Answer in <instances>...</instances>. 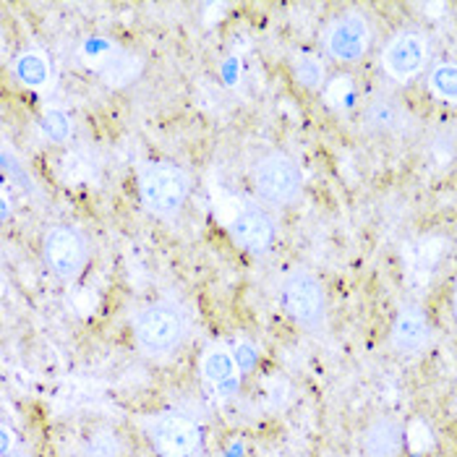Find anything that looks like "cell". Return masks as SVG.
Returning a JSON list of instances; mask_svg holds the SVG:
<instances>
[{"label": "cell", "instance_id": "6da1fadb", "mask_svg": "<svg viewBox=\"0 0 457 457\" xmlns=\"http://www.w3.org/2000/svg\"><path fill=\"white\" fill-rule=\"evenodd\" d=\"M139 196L144 207L160 217H173L188 199L191 180L173 162H146L139 168Z\"/></svg>", "mask_w": 457, "mask_h": 457}, {"label": "cell", "instance_id": "7a4b0ae2", "mask_svg": "<svg viewBox=\"0 0 457 457\" xmlns=\"http://www.w3.org/2000/svg\"><path fill=\"white\" fill-rule=\"evenodd\" d=\"M280 303L285 314L295 319L301 327L319 332L324 329L327 321V295L321 282L306 272V270H295L290 272L280 285Z\"/></svg>", "mask_w": 457, "mask_h": 457}, {"label": "cell", "instance_id": "3957f363", "mask_svg": "<svg viewBox=\"0 0 457 457\" xmlns=\"http://www.w3.org/2000/svg\"><path fill=\"white\" fill-rule=\"evenodd\" d=\"M253 188L267 204H290L303 188V176L298 162L285 152H270L253 165Z\"/></svg>", "mask_w": 457, "mask_h": 457}, {"label": "cell", "instance_id": "277c9868", "mask_svg": "<svg viewBox=\"0 0 457 457\" xmlns=\"http://www.w3.org/2000/svg\"><path fill=\"white\" fill-rule=\"evenodd\" d=\"M146 431L162 457H194L202 450V428L186 413H160L146 421Z\"/></svg>", "mask_w": 457, "mask_h": 457}, {"label": "cell", "instance_id": "5b68a950", "mask_svg": "<svg viewBox=\"0 0 457 457\" xmlns=\"http://www.w3.org/2000/svg\"><path fill=\"white\" fill-rule=\"evenodd\" d=\"M134 335L137 345L146 355H168L183 340V319L165 303L146 306L134 321Z\"/></svg>", "mask_w": 457, "mask_h": 457}, {"label": "cell", "instance_id": "8992f818", "mask_svg": "<svg viewBox=\"0 0 457 457\" xmlns=\"http://www.w3.org/2000/svg\"><path fill=\"white\" fill-rule=\"evenodd\" d=\"M426 61H428V39L419 29L397 32L382 50V69L395 81H408L419 76Z\"/></svg>", "mask_w": 457, "mask_h": 457}, {"label": "cell", "instance_id": "52a82bcc", "mask_svg": "<svg viewBox=\"0 0 457 457\" xmlns=\"http://www.w3.org/2000/svg\"><path fill=\"white\" fill-rule=\"evenodd\" d=\"M45 259L61 280H73L87 264V244L69 225H53L45 233Z\"/></svg>", "mask_w": 457, "mask_h": 457}, {"label": "cell", "instance_id": "ba28073f", "mask_svg": "<svg viewBox=\"0 0 457 457\" xmlns=\"http://www.w3.org/2000/svg\"><path fill=\"white\" fill-rule=\"evenodd\" d=\"M371 45V29L363 16L358 13H345L335 19L327 32H324V50L340 61V63H355L366 55Z\"/></svg>", "mask_w": 457, "mask_h": 457}, {"label": "cell", "instance_id": "9c48e42d", "mask_svg": "<svg viewBox=\"0 0 457 457\" xmlns=\"http://www.w3.org/2000/svg\"><path fill=\"white\" fill-rule=\"evenodd\" d=\"M230 233L241 248L251 253H264L275 244V220L270 217V212L248 202L236 212L230 222Z\"/></svg>", "mask_w": 457, "mask_h": 457}, {"label": "cell", "instance_id": "30bf717a", "mask_svg": "<svg viewBox=\"0 0 457 457\" xmlns=\"http://www.w3.org/2000/svg\"><path fill=\"white\" fill-rule=\"evenodd\" d=\"M389 340H392V348L400 353V355L413 358V355L423 353V348L431 340V324H428L426 312H423L419 303H405L397 312Z\"/></svg>", "mask_w": 457, "mask_h": 457}, {"label": "cell", "instance_id": "8fae6325", "mask_svg": "<svg viewBox=\"0 0 457 457\" xmlns=\"http://www.w3.org/2000/svg\"><path fill=\"white\" fill-rule=\"evenodd\" d=\"M405 442L403 423L395 419H374L361 434V450L366 457H400Z\"/></svg>", "mask_w": 457, "mask_h": 457}, {"label": "cell", "instance_id": "7c38bea8", "mask_svg": "<svg viewBox=\"0 0 457 457\" xmlns=\"http://www.w3.org/2000/svg\"><path fill=\"white\" fill-rule=\"evenodd\" d=\"M202 377L222 397H230L238 389V382H241V366L236 361V353L222 351V348L204 353V358H202Z\"/></svg>", "mask_w": 457, "mask_h": 457}, {"label": "cell", "instance_id": "4fadbf2b", "mask_svg": "<svg viewBox=\"0 0 457 457\" xmlns=\"http://www.w3.org/2000/svg\"><path fill=\"white\" fill-rule=\"evenodd\" d=\"M363 123L374 134H395L405 123V107L400 105V100L387 95L374 97L363 110Z\"/></svg>", "mask_w": 457, "mask_h": 457}, {"label": "cell", "instance_id": "5bb4252c", "mask_svg": "<svg viewBox=\"0 0 457 457\" xmlns=\"http://www.w3.org/2000/svg\"><path fill=\"white\" fill-rule=\"evenodd\" d=\"M13 76L24 87H32V89L45 87L47 79H50V61H47V55L42 50H27V53H21L13 61Z\"/></svg>", "mask_w": 457, "mask_h": 457}, {"label": "cell", "instance_id": "9a60e30c", "mask_svg": "<svg viewBox=\"0 0 457 457\" xmlns=\"http://www.w3.org/2000/svg\"><path fill=\"white\" fill-rule=\"evenodd\" d=\"M79 457H123V442L115 431L100 428L81 442Z\"/></svg>", "mask_w": 457, "mask_h": 457}, {"label": "cell", "instance_id": "2e32d148", "mask_svg": "<svg viewBox=\"0 0 457 457\" xmlns=\"http://www.w3.org/2000/svg\"><path fill=\"white\" fill-rule=\"evenodd\" d=\"M293 73H295V81L309 92H319V89L327 87V71H324V63L319 61L317 55H309V53L298 55Z\"/></svg>", "mask_w": 457, "mask_h": 457}, {"label": "cell", "instance_id": "e0dca14e", "mask_svg": "<svg viewBox=\"0 0 457 457\" xmlns=\"http://www.w3.org/2000/svg\"><path fill=\"white\" fill-rule=\"evenodd\" d=\"M428 89L445 103H457V63L434 66L428 73Z\"/></svg>", "mask_w": 457, "mask_h": 457}, {"label": "cell", "instance_id": "ac0fdd59", "mask_svg": "<svg viewBox=\"0 0 457 457\" xmlns=\"http://www.w3.org/2000/svg\"><path fill=\"white\" fill-rule=\"evenodd\" d=\"M324 103L332 110H348L355 103V81L351 76H335L324 87Z\"/></svg>", "mask_w": 457, "mask_h": 457}, {"label": "cell", "instance_id": "d6986e66", "mask_svg": "<svg viewBox=\"0 0 457 457\" xmlns=\"http://www.w3.org/2000/svg\"><path fill=\"white\" fill-rule=\"evenodd\" d=\"M39 129L50 141H66L71 137V118L58 107L45 110L39 118Z\"/></svg>", "mask_w": 457, "mask_h": 457}, {"label": "cell", "instance_id": "ffe728a7", "mask_svg": "<svg viewBox=\"0 0 457 457\" xmlns=\"http://www.w3.org/2000/svg\"><path fill=\"white\" fill-rule=\"evenodd\" d=\"M13 453V431L8 423L0 426V455H11Z\"/></svg>", "mask_w": 457, "mask_h": 457}, {"label": "cell", "instance_id": "44dd1931", "mask_svg": "<svg viewBox=\"0 0 457 457\" xmlns=\"http://www.w3.org/2000/svg\"><path fill=\"white\" fill-rule=\"evenodd\" d=\"M3 457H27V455H24V453H21V450H19V447H16V450H13V453H11V455H3Z\"/></svg>", "mask_w": 457, "mask_h": 457}, {"label": "cell", "instance_id": "7402d4cb", "mask_svg": "<svg viewBox=\"0 0 457 457\" xmlns=\"http://www.w3.org/2000/svg\"><path fill=\"white\" fill-rule=\"evenodd\" d=\"M455 317H457V290H455Z\"/></svg>", "mask_w": 457, "mask_h": 457}]
</instances>
